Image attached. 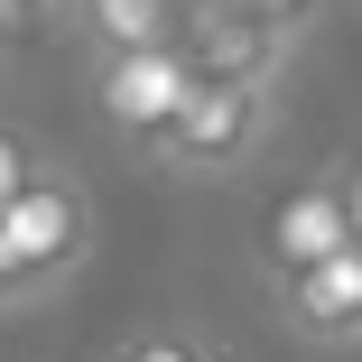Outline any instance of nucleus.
I'll return each instance as SVG.
<instances>
[{
  "instance_id": "nucleus-7",
  "label": "nucleus",
  "mask_w": 362,
  "mask_h": 362,
  "mask_svg": "<svg viewBox=\"0 0 362 362\" xmlns=\"http://www.w3.org/2000/svg\"><path fill=\"white\" fill-rule=\"evenodd\" d=\"M75 37L93 56H130V47H177L186 28V0H75Z\"/></svg>"
},
{
  "instance_id": "nucleus-14",
  "label": "nucleus",
  "mask_w": 362,
  "mask_h": 362,
  "mask_svg": "<svg viewBox=\"0 0 362 362\" xmlns=\"http://www.w3.org/2000/svg\"><path fill=\"white\" fill-rule=\"evenodd\" d=\"M65 10H75V0H56V19H65Z\"/></svg>"
},
{
  "instance_id": "nucleus-4",
  "label": "nucleus",
  "mask_w": 362,
  "mask_h": 362,
  "mask_svg": "<svg viewBox=\"0 0 362 362\" xmlns=\"http://www.w3.org/2000/svg\"><path fill=\"white\" fill-rule=\"evenodd\" d=\"M186 56L177 47H130V56H93V112L112 121V139H130L139 158L158 149V130L186 103Z\"/></svg>"
},
{
  "instance_id": "nucleus-11",
  "label": "nucleus",
  "mask_w": 362,
  "mask_h": 362,
  "mask_svg": "<svg viewBox=\"0 0 362 362\" xmlns=\"http://www.w3.org/2000/svg\"><path fill=\"white\" fill-rule=\"evenodd\" d=\"M251 10H269L279 28H307V19H316V0H251Z\"/></svg>"
},
{
  "instance_id": "nucleus-1",
  "label": "nucleus",
  "mask_w": 362,
  "mask_h": 362,
  "mask_svg": "<svg viewBox=\"0 0 362 362\" xmlns=\"http://www.w3.org/2000/svg\"><path fill=\"white\" fill-rule=\"evenodd\" d=\"M0 260H10L19 298H47V288H65L84 260H93V186L75 168H47L10 195V214H0Z\"/></svg>"
},
{
  "instance_id": "nucleus-10",
  "label": "nucleus",
  "mask_w": 362,
  "mask_h": 362,
  "mask_svg": "<svg viewBox=\"0 0 362 362\" xmlns=\"http://www.w3.org/2000/svg\"><path fill=\"white\" fill-rule=\"evenodd\" d=\"M47 19H56V0H0V47H28Z\"/></svg>"
},
{
  "instance_id": "nucleus-6",
  "label": "nucleus",
  "mask_w": 362,
  "mask_h": 362,
  "mask_svg": "<svg viewBox=\"0 0 362 362\" xmlns=\"http://www.w3.org/2000/svg\"><path fill=\"white\" fill-rule=\"evenodd\" d=\"M279 316H288V334L298 344H362V242H344V251H325L316 269H288L279 279Z\"/></svg>"
},
{
  "instance_id": "nucleus-12",
  "label": "nucleus",
  "mask_w": 362,
  "mask_h": 362,
  "mask_svg": "<svg viewBox=\"0 0 362 362\" xmlns=\"http://www.w3.org/2000/svg\"><path fill=\"white\" fill-rule=\"evenodd\" d=\"M344 204H353V242H362V158L344 168Z\"/></svg>"
},
{
  "instance_id": "nucleus-13",
  "label": "nucleus",
  "mask_w": 362,
  "mask_h": 362,
  "mask_svg": "<svg viewBox=\"0 0 362 362\" xmlns=\"http://www.w3.org/2000/svg\"><path fill=\"white\" fill-rule=\"evenodd\" d=\"M0 307H28V298H19V279H10V260H0Z\"/></svg>"
},
{
  "instance_id": "nucleus-3",
  "label": "nucleus",
  "mask_w": 362,
  "mask_h": 362,
  "mask_svg": "<svg viewBox=\"0 0 362 362\" xmlns=\"http://www.w3.org/2000/svg\"><path fill=\"white\" fill-rule=\"evenodd\" d=\"M298 28H279L251 0H186V28H177V56L186 75H214V84H279Z\"/></svg>"
},
{
  "instance_id": "nucleus-9",
  "label": "nucleus",
  "mask_w": 362,
  "mask_h": 362,
  "mask_svg": "<svg viewBox=\"0 0 362 362\" xmlns=\"http://www.w3.org/2000/svg\"><path fill=\"white\" fill-rule=\"evenodd\" d=\"M37 177V149H28V139L19 130H0V214H10V195Z\"/></svg>"
},
{
  "instance_id": "nucleus-8",
  "label": "nucleus",
  "mask_w": 362,
  "mask_h": 362,
  "mask_svg": "<svg viewBox=\"0 0 362 362\" xmlns=\"http://www.w3.org/2000/svg\"><path fill=\"white\" fill-rule=\"evenodd\" d=\"M112 362H214V344L195 325H139V334L112 344Z\"/></svg>"
},
{
  "instance_id": "nucleus-2",
  "label": "nucleus",
  "mask_w": 362,
  "mask_h": 362,
  "mask_svg": "<svg viewBox=\"0 0 362 362\" xmlns=\"http://www.w3.org/2000/svg\"><path fill=\"white\" fill-rule=\"evenodd\" d=\"M260 139H269V84H214V75H195L186 103H177V121L158 130L149 168H168V177H233V168L260 158Z\"/></svg>"
},
{
  "instance_id": "nucleus-5",
  "label": "nucleus",
  "mask_w": 362,
  "mask_h": 362,
  "mask_svg": "<svg viewBox=\"0 0 362 362\" xmlns=\"http://www.w3.org/2000/svg\"><path fill=\"white\" fill-rule=\"evenodd\" d=\"M353 242V204H344V177H316V186H288L269 214H260V269H269V288L288 279V269H316L325 251H344Z\"/></svg>"
}]
</instances>
